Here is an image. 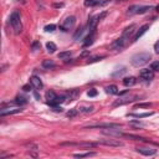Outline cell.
I'll use <instances>...</instances> for the list:
<instances>
[{
  "label": "cell",
  "mask_w": 159,
  "mask_h": 159,
  "mask_svg": "<svg viewBox=\"0 0 159 159\" xmlns=\"http://www.w3.org/2000/svg\"><path fill=\"white\" fill-rule=\"evenodd\" d=\"M138 10H139V5H132V6L128 7L127 15H134V14H138Z\"/></svg>",
  "instance_id": "cell-24"
},
{
  "label": "cell",
  "mask_w": 159,
  "mask_h": 159,
  "mask_svg": "<svg viewBox=\"0 0 159 159\" xmlns=\"http://www.w3.org/2000/svg\"><path fill=\"white\" fill-rule=\"evenodd\" d=\"M138 97L137 96H128V97H123V98H119L118 101H116L113 103V107H117V106H122V105H125V103H131L133 101H136Z\"/></svg>",
  "instance_id": "cell-12"
},
{
  "label": "cell",
  "mask_w": 159,
  "mask_h": 159,
  "mask_svg": "<svg viewBox=\"0 0 159 159\" xmlns=\"http://www.w3.org/2000/svg\"><path fill=\"white\" fill-rule=\"evenodd\" d=\"M77 112H78V110H70V111L67 112V117L72 118V117H75V116L77 114Z\"/></svg>",
  "instance_id": "cell-38"
},
{
  "label": "cell",
  "mask_w": 159,
  "mask_h": 159,
  "mask_svg": "<svg viewBox=\"0 0 159 159\" xmlns=\"http://www.w3.org/2000/svg\"><path fill=\"white\" fill-rule=\"evenodd\" d=\"M96 155V152H86V153H76L73 154L75 158H86V157H92Z\"/></svg>",
  "instance_id": "cell-27"
},
{
  "label": "cell",
  "mask_w": 159,
  "mask_h": 159,
  "mask_svg": "<svg viewBox=\"0 0 159 159\" xmlns=\"http://www.w3.org/2000/svg\"><path fill=\"white\" fill-rule=\"evenodd\" d=\"M45 97H46V99H47V103H49V105H51V103L55 102V99L57 98V95L55 93L54 91H47V92H46V95H45Z\"/></svg>",
  "instance_id": "cell-18"
},
{
  "label": "cell",
  "mask_w": 159,
  "mask_h": 159,
  "mask_svg": "<svg viewBox=\"0 0 159 159\" xmlns=\"http://www.w3.org/2000/svg\"><path fill=\"white\" fill-rule=\"evenodd\" d=\"M78 95H80V90H77V88H75V90L70 91V92H69V98H70V101H73V99L76 98Z\"/></svg>",
  "instance_id": "cell-29"
},
{
  "label": "cell",
  "mask_w": 159,
  "mask_h": 159,
  "mask_svg": "<svg viewBox=\"0 0 159 159\" xmlns=\"http://www.w3.org/2000/svg\"><path fill=\"white\" fill-rule=\"evenodd\" d=\"M150 58H152V56H150L149 52H138L132 56L131 63L134 67H140V66H144L146 63H148L150 61Z\"/></svg>",
  "instance_id": "cell-1"
},
{
  "label": "cell",
  "mask_w": 159,
  "mask_h": 159,
  "mask_svg": "<svg viewBox=\"0 0 159 159\" xmlns=\"http://www.w3.org/2000/svg\"><path fill=\"white\" fill-rule=\"evenodd\" d=\"M150 69H152L153 71H159V61H155L152 63V66H150Z\"/></svg>",
  "instance_id": "cell-39"
},
{
  "label": "cell",
  "mask_w": 159,
  "mask_h": 159,
  "mask_svg": "<svg viewBox=\"0 0 159 159\" xmlns=\"http://www.w3.org/2000/svg\"><path fill=\"white\" fill-rule=\"evenodd\" d=\"M106 92L110 95H118L119 91H118V87H117L116 85H111V86H107L106 87Z\"/></svg>",
  "instance_id": "cell-21"
},
{
  "label": "cell",
  "mask_w": 159,
  "mask_h": 159,
  "mask_svg": "<svg viewBox=\"0 0 159 159\" xmlns=\"http://www.w3.org/2000/svg\"><path fill=\"white\" fill-rule=\"evenodd\" d=\"M137 152L140 153L142 155H146V157H150V155H154L157 153V149L153 148H144V147H140V148H136Z\"/></svg>",
  "instance_id": "cell-14"
},
{
  "label": "cell",
  "mask_w": 159,
  "mask_h": 159,
  "mask_svg": "<svg viewBox=\"0 0 159 159\" xmlns=\"http://www.w3.org/2000/svg\"><path fill=\"white\" fill-rule=\"evenodd\" d=\"M83 32H85V26H80L77 29V31L75 32V35H73V40H78L82 35H83Z\"/></svg>",
  "instance_id": "cell-26"
},
{
  "label": "cell",
  "mask_w": 159,
  "mask_h": 159,
  "mask_svg": "<svg viewBox=\"0 0 159 159\" xmlns=\"http://www.w3.org/2000/svg\"><path fill=\"white\" fill-rule=\"evenodd\" d=\"M54 111H56V112H62V108L58 107V105H57V106H54Z\"/></svg>",
  "instance_id": "cell-45"
},
{
  "label": "cell",
  "mask_w": 159,
  "mask_h": 159,
  "mask_svg": "<svg viewBox=\"0 0 159 159\" xmlns=\"http://www.w3.org/2000/svg\"><path fill=\"white\" fill-rule=\"evenodd\" d=\"M127 43H128V39L124 37V36H121L119 39H117L116 41H113L111 44V49L112 50H122L125 45H127Z\"/></svg>",
  "instance_id": "cell-8"
},
{
  "label": "cell",
  "mask_w": 159,
  "mask_h": 159,
  "mask_svg": "<svg viewBox=\"0 0 159 159\" xmlns=\"http://www.w3.org/2000/svg\"><path fill=\"white\" fill-rule=\"evenodd\" d=\"M102 58H105V56H96V57H93V58H88V63H92V62H97V61H99V60H102Z\"/></svg>",
  "instance_id": "cell-36"
},
{
  "label": "cell",
  "mask_w": 159,
  "mask_h": 159,
  "mask_svg": "<svg viewBox=\"0 0 159 159\" xmlns=\"http://www.w3.org/2000/svg\"><path fill=\"white\" fill-rule=\"evenodd\" d=\"M136 25L134 24H132V25H129L128 28H125L124 29V31H123V34H122V36H124V37H127V39H129L131 36H132V34L134 32V30H136Z\"/></svg>",
  "instance_id": "cell-17"
},
{
  "label": "cell",
  "mask_w": 159,
  "mask_h": 159,
  "mask_svg": "<svg viewBox=\"0 0 159 159\" xmlns=\"http://www.w3.org/2000/svg\"><path fill=\"white\" fill-rule=\"evenodd\" d=\"M106 15H107V13H106V11H103L102 14L96 15V16H93V18H91V19L88 20V30H90V32H95L97 24H98L99 21H101Z\"/></svg>",
  "instance_id": "cell-4"
},
{
  "label": "cell",
  "mask_w": 159,
  "mask_h": 159,
  "mask_svg": "<svg viewBox=\"0 0 159 159\" xmlns=\"http://www.w3.org/2000/svg\"><path fill=\"white\" fill-rule=\"evenodd\" d=\"M122 125L118 124V123H95V124H90V125H86L85 128H121Z\"/></svg>",
  "instance_id": "cell-7"
},
{
  "label": "cell",
  "mask_w": 159,
  "mask_h": 159,
  "mask_svg": "<svg viewBox=\"0 0 159 159\" xmlns=\"http://www.w3.org/2000/svg\"><path fill=\"white\" fill-rule=\"evenodd\" d=\"M57 56H58V58H62V60H65V58H70V56H71V51H63V52H60Z\"/></svg>",
  "instance_id": "cell-33"
},
{
  "label": "cell",
  "mask_w": 159,
  "mask_h": 159,
  "mask_svg": "<svg viewBox=\"0 0 159 159\" xmlns=\"http://www.w3.org/2000/svg\"><path fill=\"white\" fill-rule=\"evenodd\" d=\"M88 54H90V51H85V52H83V54L81 55V57H85V56H87Z\"/></svg>",
  "instance_id": "cell-46"
},
{
  "label": "cell",
  "mask_w": 159,
  "mask_h": 159,
  "mask_svg": "<svg viewBox=\"0 0 159 159\" xmlns=\"http://www.w3.org/2000/svg\"><path fill=\"white\" fill-rule=\"evenodd\" d=\"M136 83H137V80H136V77H133V76L125 77V78L123 80V85H124L125 87H132V86H134Z\"/></svg>",
  "instance_id": "cell-19"
},
{
  "label": "cell",
  "mask_w": 159,
  "mask_h": 159,
  "mask_svg": "<svg viewBox=\"0 0 159 159\" xmlns=\"http://www.w3.org/2000/svg\"><path fill=\"white\" fill-rule=\"evenodd\" d=\"M55 30H56V25H54V24H50L45 26V31H47V32H52Z\"/></svg>",
  "instance_id": "cell-35"
},
{
  "label": "cell",
  "mask_w": 159,
  "mask_h": 159,
  "mask_svg": "<svg viewBox=\"0 0 159 159\" xmlns=\"http://www.w3.org/2000/svg\"><path fill=\"white\" fill-rule=\"evenodd\" d=\"M60 146H67V147H82V148H93L97 143L92 142H61Z\"/></svg>",
  "instance_id": "cell-3"
},
{
  "label": "cell",
  "mask_w": 159,
  "mask_h": 159,
  "mask_svg": "<svg viewBox=\"0 0 159 159\" xmlns=\"http://www.w3.org/2000/svg\"><path fill=\"white\" fill-rule=\"evenodd\" d=\"M103 134L110 136V137H123L124 133L119 131V128H105L102 131Z\"/></svg>",
  "instance_id": "cell-9"
},
{
  "label": "cell",
  "mask_w": 159,
  "mask_h": 159,
  "mask_svg": "<svg viewBox=\"0 0 159 159\" xmlns=\"http://www.w3.org/2000/svg\"><path fill=\"white\" fill-rule=\"evenodd\" d=\"M26 147L30 149V152H31V150H36V152L39 150V147H37L36 144H34V143H28V144H26Z\"/></svg>",
  "instance_id": "cell-37"
},
{
  "label": "cell",
  "mask_w": 159,
  "mask_h": 159,
  "mask_svg": "<svg viewBox=\"0 0 159 159\" xmlns=\"http://www.w3.org/2000/svg\"><path fill=\"white\" fill-rule=\"evenodd\" d=\"M127 72V69L125 67H122V69H119V70H117V71H114L113 73H112V77H119V76H123V75Z\"/></svg>",
  "instance_id": "cell-30"
},
{
  "label": "cell",
  "mask_w": 159,
  "mask_h": 159,
  "mask_svg": "<svg viewBox=\"0 0 159 159\" xmlns=\"http://www.w3.org/2000/svg\"><path fill=\"white\" fill-rule=\"evenodd\" d=\"M95 41V32H90V35L85 39V43H83V47H88L90 45L93 44Z\"/></svg>",
  "instance_id": "cell-20"
},
{
  "label": "cell",
  "mask_w": 159,
  "mask_h": 159,
  "mask_svg": "<svg viewBox=\"0 0 159 159\" xmlns=\"http://www.w3.org/2000/svg\"><path fill=\"white\" fill-rule=\"evenodd\" d=\"M149 29V25L148 24H146V25H143V26H140L139 28V30L137 31V34L134 35V37H133V41H137V40H139V37H142L143 36L146 32H147V30Z\"/></svg>",
  "instance_id": "cell-15"
},
{
  "label": "cell",
  "mask_w": 159,
  "mask_h": 159,
  "mask_svg": "<svg viewBox=\"0 0 159 159\" xmlns=\"http://www.w3.org/2000/svg\"><path fill=\"white\" fill-rule=\"evenodd\" d=\"M157 10H158V11H159V5H158V6H157Z\"/></svg>",
  "instance_id": "cell-49"
},
{
  "label": "cell",
  "mask_w": 159,
  "mask_h": 159,
  "mask_svg": "<svg viewBox=\"0 0 159 159\" xmlns=\"http://www.w3.org/2000/svg\"><path fill=\"white\" fill-rule=\"evenodd\" d=\"M87 95H88V97H95V96H97V91L96 90H90L87 92Z\"/></svg>",
  "instance_id": "cell-41"
},
{
  "label": "cell",
  "mask_w": 159,
  "mask_h": 159,
  "mask_svg": "<svg viewBox=\"0 0 159 159\" xmlns=\"http://www.w3.org/2000/svg\"><path fill=\"white\" fill-rule=\"evenodd\" d=\"M150 106V103H140V105H137V107H140V108H149Z\"/></svg>",
  "instance_id": "cell-42"
},
{
  "label": "cell",
  "mask_w": 159,
  "mask_h": 159,
  "mask_svg": "<svg viewBox=\"0 0 159 159\" xmlns=\"http://www.w3.org/2000/svg\"><path fill=\"white\" fill-rule=\"evenodd\" d=\"M15 103L19 105V106H24V105L28 103V98L22 97V96H18V97H16V99H15Z\"/></svg>",
  "instance_id": "cell-25"
},
{
  "label": "cell",
  "mask_w": 159,
  "mask_h": 159,
  "mask_svg": "<svg viewBox=\"0 0 159 159\" xmlns=\"http://www.w3.org/2000/svg\"><path fill=\"white\" fill-rule=\"evenodd\" d=\"M97 146L101 144V146H107V147H122L123 146V142L118 140V139H101L96 142Z\"/></svg>",
  "instance_id": "cell-6"
},
{
  "label": "cell",
  "mask_w": 159,
  "mask_h": 159,
  "mask_svg": "<svg viewBox=\"0 0 159 159\" xmlns=\"http://www.w3.org/2000/svg\"><path fill=\"white\" fill-rule=\"evenodd\" d=\"M43 67L44 69H52V67H55V62L52 60H44L43 61Z\"/></svg>",
  "instance_id": "cell-28"
},
{
  "label": "cell",
  "mask_w": 159,
  "mask_h": 159,
  "mask_svg": "<svg viewBox=\"0 0 159 159\" xmlns=\"http://www.w3.org/2000/svg\"><path fill=\"white\" fill-rule=\"evenodd\" d=\"M154 50H155V52H157V54H159V40L154 44Z\"/></svg>",
  "instance_id": "cell-43"
},
{
  "label": "cell",
  "mask_w": 159,
  "mask_h": 159,
  "mask_svg": "<svg viewBox=\"0 0 159 159\" xmlns=\"http://www.w3.org/2000/svg\"><path fill=\"white\" fill-rule=\"evenodd\" d=\"M22 112L21 107L19 108H1V111H0V116L4 117V116H9V114H16V113H20Z\"/></svg>",
  "instance_id": "cell-13"
},
{
  "label": "cell",
  "mask_w": 159,
  "mask_h": 159,
  "mask_svg": "<svg viewBox=\"0 0 159 159\" xmlns=\"http://www.w3.org/2000/svg\"><path fill=\"white\" fill-rule=\"evenodd\" d=\"M152 114H153L152 112H147V113H129L128 116L134 117V118H146V117H149Z\"/></svg>",
  "instance_id": "cell-23"
},
{
  "label": "cell",
  "mask_w": 159,
  "mask_h": 159,
  "mask_svg": "<svg viewBox=\"0 0 159 159\" xmlns=\"http://www.w3.org/2000/svg\"><path fill=\"white\" fill-rule=\"evenodd\" d=\"M34 95H35V97H36L37 99H40V96H39V93H37V92H34Z\"/></svg>",
  "instance_id": "cell-48"
},
{
  "label": "cell",
  "mask_w": 159,
  "mask_h": 159,
  "mask_svg": "<svg viewBox=\"0 0 159 159\" xmlns=\"http://www.w3.org/2000/svg\"><path fill=\"white\" fill-rule=\"evenodd\" d=\"M10 25L14 30L15 34H20L22 31V24H21V18L18 10H14L10 15Z\"/></svg>",
  "instance_id": "cell-2"
},
{
  "label": "cell",
  "mask_w": 159,
  "mask_h": 159,
  "mask_svg": "<svg viewBox=\"0 0 159 159\" xmlns=\"http://www.w3.org/2000/svg\"><path fill=\"white\" fill-rule=\"evenodd\" d=\"M30 82H31V85L34 86L36 90H41V88L44 87L43 82H41V80H40L37 76H32V77L30 78Z\"/></svg>",
  "instance_id": "cell-16"
},
{
  "label": "cell",
  "mask_w": 159,
  "mask_h": 159,
  "mask_svg": "<svg viewBox=\"0 0 159 159\" xmlns=\"http://www.w3.org/2000/svg\"><path fill=\"white\" fill-rule=\"evenodd\" d=\"M40 49H41L40 43H39V41H35V43L32 44V50H34V51H37V50H40Z\"/></svg>",
  "instance_id": "cell-40"
},
{
  "label": "cell",
  "mask_w": 159,
  "mask_h": 159,
  "mask_svg": "<svg viewBox=\"0 0 159 159\" xmlns=\"http://www.w3.org/2000/svg\"><path fill=\"white\" fill-rule=\"evenodd\" d=\"M46 49H47V51H49L50 54H54L56 50H57V47H56V45H55L54 43H47V44H46Z\"/></svg>",
  "instance_id": "cell-31"
},
{
  "label": "cell",
  "mask_w": 159,
  "mask_h": 159,
  "mask_svg": "<svg viewBox=\"0 0 159 159\" xmlns=\"http://www.w3.org/2000/svg\"><path fill=\"white\" fill-rule=\"evenodd\" d=\"M110 3V0H85V6H105Z\"/></svg>",
  "instance_id": "cell-11"
},
{
  "label": "cell",
  "mask_w": 159,
  "mask_h": 159,
  "mask_svg": "<svg viewBox=\"0 0 159 159\" xmlns=\"http://www.w3.org/2000/svg\"><path fill=\"white\" fill-rule=\"evenodd\" d=\"M152 9V6H139V10H138V14H144V13H147L148 10H150Z\"/></svg>",
  "instance_id": "cell-34"
},
{
  "label": "cell",
  "mask_w": 159,
  "mask_h": 159,
  "mask_svg": "<svg viewBox=\"0 0 159 159\" xmlns=\"http://www.w3.org/2000/svg\"><path fill=\"white\" fill-rule=\"evenodd\" d=\"M22 90H24L25 92H29V91L31 90V86H30V85H25V86L22 87Z\"/></svg>",
  "instance_id": "cell-44"
},
{
  "label": "cell",
  "mask_w": 159,
  "mask_h": 159,
  "mask_svg": "<svg viewBox=\"0 0 159 159\" xmlns=\"http://www.w3.org/2000/svg\"><path fill=\"white\" fill-rule=\"evenodd\" d=\"M54 6H55V7H62V6H63V4H61V3H60V4H55Z\"/></svg>",
  "instance_id": "cell-47"
},
{
  "label": "cell",
  "mask_w": 159,
  "mask_h": 159,
  "mask_svg": "<svg viewBox=\"0 0 159 159\" xmlns=\"http://www.w3.org/2000/svg\"><path fill=\"white\" fill-rule=\"evenodd\" d=\"M78 111H80V112H85V113L92 112V111H93V106H90V105H81V106L78 107Z\"/></svg>",
  "instance_id": "cell-22"
},
{
  "label": "cell",
  "mask_w": 159,
  "mask_h": 159,
  "mask_svg": "<svg viewBox=\"0 0 159 159\" xmlns=\"http://www.w3.org/2000/svg\"><path fill=\"white\" fill-rule=\"evenodd\" d=\"M139 77L142 80H146V81H150V80H153L154 77V72L152 69H143V70H140L139 72Z\"/></svg>",
  "instance_id": "cell-10"
},
{
  "label": "cell",
  "mask_w": 159,
  "mask_h": 159,
  "mask_svg": "<svg viewBox=\"0 0 159 159\" xmlns=\"http://www.w3.org/2000/svg\"><path fill=\"white\" fill-rule=\"evenodd\" d=\"M75 24H76V18H75V16H67V18L63 20V22L61 24L60 29L62 31H70L75 26Z\"/></svg>",
  "instance_id": "cell-5"
},
{
  "label": "cell",
  "mask_w": 159,
  "mask_h": 159,
  "mask_svg": "<svg viewBox=\"0 0 159 159\" xmlns=\"http://www.w3.org/2000/svg\"><path fill=\"white\" fill-rule=\"evenodd\" d=\"M129 124L133 125V127H137V128H143V127H146V124H144V123L138 122V121H131Z\"/></svg>",
  "instance_id": "cell-32"
}]
</instances>
